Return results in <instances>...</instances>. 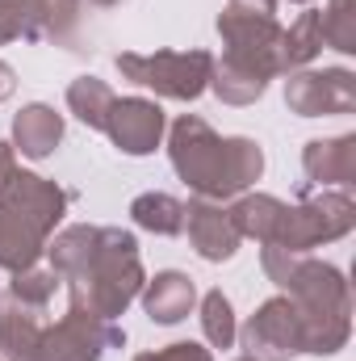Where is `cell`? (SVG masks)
I'll use <instances>...</instances> for the list:
<instances>
[{
  "mask_svg": "<svg viewBox=\"0 0 356 361\" xmlns=\"http://www.w3.org/2000/svg\"><path fill=\"white\" fill-rule=\"evenodd\" d=\"M117 97L113 89L105 85V80H96V76H80V80H72V89H68V109L92 126V130H105V118H109V105H113Z\"/></svg>",
  "mask_w": 356,
  "mask_h": 361,
  "instance_id": "23",
  "label": "cell"
},
{
  "mask_svg": "<svg viewBox=\"0 0 356 361\" xmlns=\"http://www.w3.org/2000/svg\"><path fill=\"white\" fill-rule=\"evenodd\" d=\"M218 34L227 42V59L243 63L248 72H256L265 80L285 72V59H281V34L285 30L276 25V17H248V13L227 8L218 17Z\"/></svg>",
  "mask_w": 356,
  "mask_h": 361,
  "instance_id": "7",
  "label": "cell"
},
{
  "mask_svg": "<svg viewBox=\"0 0 356 361\" xmlns=\"http://www.w3.org/2000/svg\"><path fill=\"white\" fill-rule=\"evenodd\" d=\"M134 361H214V357L201 345H168L160 353H143V357H134Z\"/></svg>",
  "mask_w": 356,
  "mask_h": 361,
  "instance_id": "29",
  "label": "cell"
},
{
  "mask_svg": "<svg viewBox=\"0 0 356 361\" xmlns=\"http://www.w3.org/2000/svg\"><path fill=\"white\" fill-rule=\"evenodd\" d=\"M323 51V34H319V13H302L285 34H281V59H285V72H298L306 68L314 55Z\"/></svg>",
  "mask_w": 356,
  "mask_h": 361,
  "instance_id": "24",
  "label": "cell"
},
{
  "mask_svg": "<svg viewBox=\"0 0 356 361\" xmlns=\"http://www.w3.org/2000/svg\"><path fill=\"white\" fill-rule=\"evenodd\" d=\"M302 169H306V177L319 180V185H352L356 180V135L306 143Z\"/></svg>",
  "mask_w": 356,
  "mask_h": 361,
  "instance_id": "14",
  "label": "cell"
},
{
  "mask_svg": "<svg viewBox=\"0 0 356 361\" xmlns=\"http://www.w3.org/2000/svg\"><path fill=\"white\" fill-rule=\"evenodd\" d=\"M285 105L302 118L319 114H352L356 109V76L348 68H323V72H293L285 80Z\"/></svg>",
  "mask_w": 356,
  "mask_h": 361,
  "instance_id": "9",
  "label": "cell"
},
{
  "mask_svg": "<svg viewBox=\"0 0 356 361\" xmlns=\"http://www.w3.org/2000/svg\"><path fill=\"white\" fill-rule=\"evenodd\" d=\"M172 169L180 180L210 202H222L231 193H243L252 180H260L265 173V152L252 139H218L210 130V122L201 118H180L172 126Z\"/></svg>",
  "mask_w": 356,
  "mask_h": 361,
  "instance_id": "2",
  "label": "cell"
},
{
  "mask_svg": "<svg viewBox=\"0 0 356 361\" xmlns=\"http://www.w3.org/2000/svg\"><path fill=\"white\" fill-rule=\"evenodd\" d=\"M210 89L218 92L227 105H252L260 92L268 89L265 76H256V72H248L243 63H235V59H214V72H210Z\"/></svg>",
  "mask_w": 356,
  "mask_h": 361,
  "instance_id": "21",
  "label": "cell"
},
{
  "mask_svg": "<svg viewBox=\"0 0 356 361\" xmlns=\"http://www.w3.org/2000/svg\"><path fill=\"white\" fill-rule=\"evenodd\" d=\"M197 302V290L184 273H160L155 281H147V294H143V307L155 324H180Z\"/></svg>",
  "mask_w": 356,
  "mask_h": 361,
  "instance_id": "17",
  "label": "cell"
},
{
  "mask_svg": "<svg viewBox=\"0 0 356 361\" xmlns=\"http://www.w3.org/2000/svg\"><path fill=\"white\" fill-rule=\"evenodd\" d=\"M352 223H356V202L348 193H319L302 206H285L268 244L285 248V252H310L327 240L348 235Z\"/></svg>",
  "mask_w": 356,
  "mask_h": 361,
  "instance_id": "5",
  "label": "cell"
},
{
  "mask_svg": "<svg viewBox=\"0 0 356 361\" xmlns=\"http://www.w3.org/2000/svg\"><path fill=\"white\" fill-rule=\"evenodd\" d=\"M30 30L34 38L68 47L80 30V0H30Z\"/></svg>",
  "mask_w": 356,
  "mask_h": 361,
  "instance_id": "18",
  "label": "cell"
},
{
  "mask_svg": "<svg viewBox=\"0 0 356 361\" xmlns=\"http://www.w3.org/2000/svg\"><path fill=\"white\" fill-rule=\"evenodd\" d=\"M265 273L289 290L302 315V353H340L352 336V294L336 265H323L306 252H285L265 244Z\"/></svg>",
  "mask_w": 356,
  "mask_h": 361,
  "instance_id": "1",
  "label": "cell"
},
{
  "mask_svg": "<svg viewBox=\"0 0 356 361\" xmlns=\"http://www.w3.org/2000/svg\"><path fill=\"white\" fill-rule=\"evenodd\" d=\"M239 361H256V357H239Z\"/></svg>",
  "mask_w": 356,
  "mask_h": 361,
  "instance_id": "34",
  "label": "cell"
},
{
  "mask_svg": "<svg viewBox=\"0 0 356 361\" xmlns=\"http://www.w3.org/2000/svg\"><path fill=\"white\" fill-rule=\"evenodd\" d=\"M130 219L143 231L177 235V231H184V202H177L172 193H143V197L130 202Z\"/></svg>",
  "mask_w": 356,
  "mask_h": 361,
  "instance_id": "22",
  "label": "cell"
},
{
  "mask_svg": "<svg viewBox=\"0 0 356 361\" xmlns=\"http://www.w3.org/2000/svg\"><path fill=\"white\" fill-rule=\"evenodd\" d=\"M13 38H34L30 30V0H0V47Z\"/></svg>",
  "mask_w": 356,
  "mask_h": 361,
  "instance_id": "28",
  "label": "cell"
},
{
  "mask_svg": "<svg viewBox=\"0 0 356 361\" xmlns=\"http://www.w3.org/2000/svg\"><path fill=\"white\" fill-rule=\"evenodd\" d=\"M105 130H109V139H113L126 156H147V152L160 147L164 109H160L155 101H143V97L113 101V105H109V118H105Z\"/></svg>",
  "mask_w": 356,
  "mask_h": 361,
  "instance_id": "10",
  "label": "cell"
},
{
  "mask_svg": "<svg viewBox=\"0 0 356 361\" xmlns=\"http://www.w3.org/2000/svg\"><path fill=\"white\" fill-rule=\"evenodd\" d=\"M92 4H101V8H109V4H117V0H92Z\"/></svg>",
  "mask_w": 356,
  "mask_h": 361,
  "instance_id": "33",
  "label": "cell"
},
{
  "mask_svg": "<svg viewBox=\"0 0 356 361\" xmlns=\"http://www.w3.org/2000/svg\"><path fill=\"white\" fill-rule=\"evenodd\" d=\"M117 72L143 89L172 101H193L210 89L214 55L210 51H155V55H117Z\"/></svg>",
  "mask_w": 356,
  "mask_h": 361,
  "instance_id": "4",
  "label": "cell"
},
{
  "mask_svg": "<svg viewBox=\"0 0 356 361\" xmlns=\"http://www.w3.org/2000/svg\"><path fill=\"white\" fill-rule=\"evenodd\" d=\"M13 89H17V76H13V68H8V63H0V101H4V97H13Z\"/></svg>",
  "mask_w": 356,
  "mask_h": 361,
  "instance_id": "32",
  "label": "cell"
},
{
  "mask_svg": "<svg viewBox=\"0 0 356 361\" xmlns=\"http://www.w3.org/2000/svg\"><path fill=\"white\" fill-rule=\"evenodd\" d=\"M42 248H46V231L34 227L25 214L0 206V269H30L42 257Z\"/></svg>",
  "mask_w": 356,
  "mask_h": 361,
  "instance_id": "15",
  "label": "cell"
},
{
  "mask_svg": "<svg viewBox=\"0 0 356 361\" xmlns=\"http://www.w3.org/2000/svg\"><path fill=\"white\" fill-rule=\"evenodd\" d=\"M96 235H101V227H68V231H59L55 235V244L46 248L51 252V269L59 273L63 281L68 277H76V273L84 269L92 261V252H96Z\"/></svg>",
  "mask_w": 356,
  "mask_h": 361,
  "instance_id": "20",
  "label": "cell"
},
{
  "mask_svg": "<svg viewBox=\"0 0 356 361\" xmlns=\"http://www.w3.org/2000/svg\"><path fill=\"white\" fill-rule=\"evenodd\" d=\"M243 349L256 361H289L302 353V315L293 298H268L243 328Z\"/></svg>",
  "mask_w": 356,
  "mask_h": 361,
  "instance_id": "8",
  "label": "cell"
},
{
  "mask_svg": "<svg viewBox=\"0 0 356 361\" xmlns=\"http://www.w3.org/2000/svg\"><path fill=\"white\" fill-rule=\"evenodd\" d=\"M227 8L248 13V17H272V13H276V0H231Z\"/></svg>",
  "mask_w": 356,
  "mask_h": 361,
  "instance_id": "30",
  "label": "cell"
},
{
  "mask_svg": "<svg viewBox=\"0 0 356 361\" xmlns=\"http://www.w3.org/2000/svg\"><path fill=\"white\" fill-rule=\"evenodd\" d=\"M184 227H189V240H193L197 257H205V261H231L239 240H243L231 223V210H222L210 197H197V202L184 206Z\"/></svg>",
  "mask_w": 356,
  "mask_h": 361,
  "instance_id": "12",
  "label": "cell"
},
{
  "mask_svg": "<svg viewBox=\"0 0 356 361\" xmlns=\"http://www.w3.org/2000/svg\"><path fill=\"white\" fill-rule=\"evenodd\" d=\"M0 206H8V210H17V214H25L34 227H42L46 235L55 231V223L63 219V210H68V193L55 185V180L46 177H34V173H13V180L4 185V193H0Z\"/></svg>",
  "mask_w": 356,
  "mask_h": 361,
  "instance_id": "11",
  "label": "cell"
},
{
  "mask_svg": "<svg viewBox=\"0 0 356 361\" xmlns=\"http://www.w3.org/2000/svg\"><path fill=\"white\" fill-rule=\"evenodd\" d=\"M63 286V277L55 269H21L13 277V286H8V294H17L21 302H34V307H51V298H55V290Z\"/></svg>",
  "mask_w": 356,
  "mask_h": 361,
  "instance_id": "27",
  "label": "cell"
},
{
  "mask_svg": "<svg viewBox=\"0 0 356 361\" xmlns=\"http://www.w3.org/2000/svg\"><path fill=\"white\" fill-rule=\"evenodd\" d=\"M281 210H285V202H276L268 193H248V197H239L231 206V223H235L239 235H252V240L268 244L276 223H281Z\"/></svg>",
  "mask_w": 356,
  "mask_h": 361,
  "instance_id": "19",
  "label": "cell"
},
{
  "mask_svg": "<svg viewBox=\"0 0 356 361\" xmlns=\"http://www.w3.org/2000/svg\"><path fill=\"white\" fill-rule=\"evenodd\" d=\"M46 307L21 302L17 294L0 298V357L4 361H38V345H42V324Z\"/></svg>",
  "mask_w": 356,
  "mask_h": 361,
  "instance_id": "13",
  "label": "cell"
},
{
  "mask_svg": "<svg viewBox=\"0 0 356 361\" xmlns=\"http://www.w3.org/2000/svg\"><path fill=\"white\" fill-rule=\"evenodd\" d=\"M17 173V160H13V143H0V193H4V185L13 180Z\"/></svg>",
  "mask_w": 356,
  "mask_h": 361,
  "instance_id": "31",
  "label": "cell"
},
{
  "mask_svg": "<svg viewBox=\"0 0 356 361\" xmlns=\"http://www.w3.org/2000/svg\"><path fill=\"white\" fill-rule=\"evenodd\" d=\"M117 345H126V332L113 319H101L89 307L72 302L68 315L42 332L38 361H101L105 349H117Z\"/></svg>",
  "mask_w": 356,
  "mask_h": 361,
  "instance_id": "6",
  "label": "cell"
},
{
  "mask_svg": "<svg viewBox=\"0 0 356 361\" xmlns=\"http://www.w3.org/2000/svg\"><path fill=\"white\" fill-rule=\"evenodd\" d=\"M293 4H306V0H293Z\"/></svg>",
  "mask_w": 356,
  "mask_h": 361,
  "instance_id": "35",
  "label": "cell"
},
{
  "mask_svg": "<svg viewBox=\"0 0 356 361\" xmlns=\"http://www.w3.org/2000/svg\"><path fill=\"white\" fill-rule=\"evenodd\" d=\"M68 290H72V302L89 307L92 315L117 319L143 290V261H139L134 235L122 227H101L92 261L76 277H68Z\"/></svg>",
  "mask_w": 356,
  "mask_h": 361,
  "instance_id": "3",
  "label": "cell"
},
{
  "mask_svg": "<svg viewBox=\"0 0 356 361\" xmlns=\"http://www.w3.org/2000/svg\"><path fill=\"white\" fill-rule=\"evenodd\" d=\"M201 332L214 349H231L235 345V311H231V298L222 290H210L201 298Z\"/></svg>",
  "mask_w": 356,
  "mask_h": 361,
  "instance_id": "25",
  "label": "cell"
},
{
  "mask_svg": "<svg viewBox=\"0 0 356 361\" xmlns=\"http://www.w3.org/2000/svg\"><path fill=\"white\" fill-rule=\"evenodd\" d=\"M319 34L327 47L352 55L356 51V0H331L327 13H319Z\"/></svg>",
  "mask_w": 356,
  "mask_h": 361,
  "instance_id": "26",
  "label": "cell"
},
{
  "mask_svg": "<svg viewBox=\"0 0 356 361\" xmlns=\"http://www.w3.org/2000/svg\"><path fill=\"white\" fill-rule=\"evenodd\" d=\"M63 139V118L51 109V105H25L17 118H13V152L30 156V160H42L55 152V143Z\"/></svg>",
  "mask_w": 356,
  "mask_h": 361,
  "instance_id": "16",
  "label": "cell"
}]
</instances>
